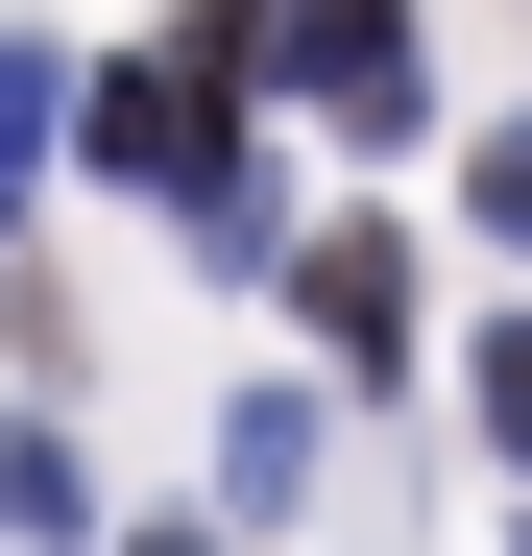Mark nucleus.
Listing matches in <instances>:
<instances>
[{
  "label": "nucleus",
  "instance_id": "f257e3e1",
  "mask_svg": "<svg viewBox=\"0 0 532 556\" xmlns=\"http://www.w3.org/2000/svg\"><path fill=\"white\" fill-rule=\"evenodd\" d=\"M266 98L339 122V146H411V122H435V98H411V0H266Z\"/></svg>",
  "mask_w": 532,
  "mask_h": 556
},
{
  "label": "nucleus",
  "instance_id": "f03ea898",
  "mask_svg": "<svg viewBox=\"0 0 532 556\" xmlns=\"http://www.w3.org/2000/svg\"><path fill=\"white\" fill-rule=\"evenodd\" d=\"M218 146H242V122H218V98H194L169 49H122V73H73V169H98V194H194Z\"/></svg>",
  "mask_w": 532,
  "mask_h": 556
},
{
  "label": "nucleus",
  "instance_id": "7ed1b4c3",
  "mask_svg": "<svg viewBox=\"0 0 532 556\" xmlns=\"http://www.w3.org/2000/svg\"><path fill=\"white\" fill-rule=\"evenodd\" d=\"M291 315H315L339 388H388V363H411V242H388V218H315V242H291Z\"/></svg>",
  "mask_w": 532,
  "mask_h": 556
},
{
  "label": "nucleus",
  "instance_id": "20e7f679",
  "mask_svg": "<svg viewBox=\"0 0 532 556\" xmlns=\"http://www.w3.org/2000/svg\"><path fill=\"white\" fill-rule=\"evenodd\" d=\"M49 146H73V49H49V25H0V218L49 194Z\"/></svg>",
  "mask_w": 532,
  "mask_h": 556
},
{
  "label": "nucleus",
  "instance_id": "39448f33",
  "mask_svg": "<svg viewBox=\"0 0 532 556\" xmlns=\"http://www.w3.org/2000/svg\"><path fill=\"white\" fill-rule=\"evenodd\" d=\"M0 532H25V556L98 532V484H73V435H49V412H0Z\"/></svg>",
  "mask_w": 532,
  "mask_h": 556
},
{
  "label": "nucleus",
  "instance_id": "423d86ee",
  "mask_svg": "<svg viewBox=\"0 0 532 556\" xmlns=\"http://www.w3.org/2000/svg\"><path fill=\"white\" fill-rule=\"evenodd\" d=\"M218 484H242V508H315V388H242V412H218Z\"/></svg>",
  "mask_w": 532,
  "mask_h": 556
},
{
  "label": "nucleus",
  "instance_id": "0eeeda50",
  "mask_svg": "<svg viewBox=\"0 0 532 556\" xmlns=\"http://www.w3.org/2000/svg\"><path fill=\"white\" fill-rule=\"evenodd\" d=\"M169 218H194L218 266H291V194H266V146H218V169H194V194H169Z\"/></svg>",
  "mask_w": 532,
  "mask_h": 556
},
{
  "label": "nucleus",
  "instance_id": "6e6552de",
  "mask_svg": "<svg viewBox=\"0 0 532 556\" xmlns=\"http://www.w3.org/2000/svg\"><path fill=\"white\" fill-rule=\"evenodd\" d=\"M169 73H194V98L242 122V98H266V0H169Z\"/></svg>",
  "mask_w": 532,
  "mask_h": 556
},
{
  "label": "nucleus",
  "instance_id": "1a4fd4ad",
  "mask_svg": "<svg viewBox=\"0 0 532 556\" xmlns=\"http://www.w3.org/2000/svg\"><path fill=\"white\" fill-rule=\"evenodd\" d=\"M460 412H484V459L532 484V315H484V339H460Z\"/></svg>",
  "mask_w": 532,
  "mask_h": 556
},
{
  "label": "nucleus",
  "instance_id": "9d476101",
  "mask_svg": "<svg viewBox=\"0 0 532 556\" xmlns=\"http://www.w3.org/2000/svg\"><path fill=\"white\" fill-rule=\"evenodd\" d=\"M460 218H484V242L532 266V122H484V146H460Z\"/></svg>",
  "mask_w": 532,
  "mask_h": 556
},
{
  "label": "nucleus",
  "instance_id": "9b49d317",
  "mask_svg": "<svg viewBox=\"0 0 532 556\" xmlns=\"http://www.w3.org/2000/svg\"><path fill=\"white\" fill-rule=\"evenodd\" d=\"M122 556H242V532H122Z\"/></svg>",
  "mask_w": 532,
  "mask_h": 556
},
{
  "label": "nucleus",
  "instance_id": "f8f14e48",
  "mask_svg": "<svg viewBox=\"0 0 532 556\" xmlns=\"http://www.w3.org/2000/svg\"><path fill=\"white\" fill-rule=\"evenodd\" d=\"M508 556H532V532H508Z\"/></svg>",
  "mask_w": 532,
  "mask_h": 556
}]
</instances>
